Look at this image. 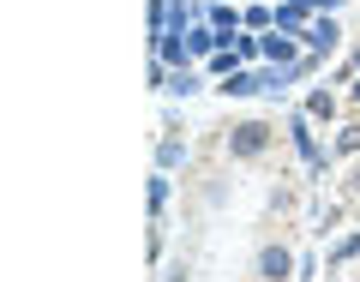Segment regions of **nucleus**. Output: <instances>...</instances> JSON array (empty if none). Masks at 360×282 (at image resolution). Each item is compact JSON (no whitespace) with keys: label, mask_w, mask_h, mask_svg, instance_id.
<instances>
[{"label":"nucleus","mask_w":360,"mask_h":282,"mask_svg":"<svg viewBox=\"0 0 360 282\" xmlns=\"http://www.w3.org/2000/svg\"><path fill=\"white\" fill-rule=\"evenodd\" d=\"M234 156H258V150H264V144H270V127H258V120H246V127H234Z\"/></svg>","instance_id":"1"},{"label":"nucleus","mask_w":360,"mask_h":282,"mask_svg":"<svg viewBox=\"0 0 360 282\" xmlns=\"http://www.w3.org/2000/svg\"><path fill=\"white\" fill-rule=\"evenodd\" d=\"M258 264H264V276H283V270H288V252H283V246H270Z\"/></svg>","instance_id":"2"}]
</instances>
